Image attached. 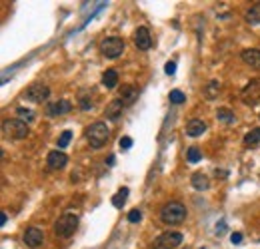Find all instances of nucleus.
<instances>
[{"label": "nucleus", "mask_w": 260, "mask_h": 249, "mask_svg": "<svg viewBox=\"0 0 260 249\" xmlns=\"http://www.w3.org/2000/svg\"><path fill=\"white\" fill-rule=\"evenodd\" d=\"M160 220L166 225H178L186 220V207L180 202H168L160 209Z\"/></svg>", "instance_id": "f257e3e1"}, {"label": "nucleus", "mask_w": 260, "mask_h": 249, "mask_svg": "<svg viewBox=\"0 0 260 249\" xmlns=\"http://www.w3.org/2000/svg\"><path fill=\"white\" fill-rule=\"evenodd\" d=\"M76 227H78V215L66 211V213H62L60 218L56 220V223H54V234H56V237L66 239V237L74 235Z\"/></svg>", "instance_id": "f03ea898"}, {"label": "nucleus", "mask_w": 260, "mask_h": 249, "mask_svg": "<svg viewBox=\"0 0 260 249\" xmlns=\"http://www.w3.org/2000/svg\"><path fill=\"white\" fill-rule=\"evenodd\" d=\"M110 138V130L104 122H94L86 128V140L92 147H102Z\"/></svg>", "instance_id": "7ed1b4c3"}, {"label": "nucleus", "mask_w": 260, "mask_h": 249, "mask_svg": "<svg viewBox=\"0 0 260 249\" xmlns=\"http://www.w3.org/2000/svg\"><path fill=\"white\" fill-rule=\"evenodd\" d=\"M2 134L10 140H24L30 130H28V124L18 120V118H10V120H4L2 122Z\"/></svg>", "instance_id": "20e7f679"}, {"label": "nucleus", "mask_w": 260, "mask_h": 249, "mask_svg": "<svg viewBox=\"0 0 260 249\" xmlns=\"http://www.w3.org/2000/svg\"><path fill=\"white\" fill-rule=\"evenodd\" d=\"M182 234L178 231H164L152 241V249H176L178 245H182Z\"/></svg>", "instance_id": "39448f33"}, {"label": "nucleus", "mask_w": 260, "mask_h": 249, "mask_svg": "<svg viewBox=\"0 0 260 249\" xmlns=\"http://www.w3.org/2000/svg\"><path fill=\"white\" fill-rule=\"evenodd\" d=\"M100 52H102V56H106V58H110V60L118 58V56L124 52V40L118 38V36H108V38H104V40L100 42Z\"/></svg>", "instance_id": "423d86ee"}, {"label": "nucleus", "mask_w": 260, "mask_h": 249, "mask_svg": "<svg viewBox=\"0 0 260 249\" xmlns=\"http://www.w3.org/2000/svg\"><path fill=\"white\" fill-rule=\"evenodd\" d=\"M242 102L250 108L260 104V78H252L248 84L242 88Z\"/></svg>", "instance_id": "0eeeda50"}, {"label": "nucleus", "mask_w": 260, "mask_h": 249, "mask_svg": "<svg viewBox=\"0 0 260 249\" xmlns=\"http://www.w3.org/2000/svg\"><path fill=\"white\" fill-rule=\"evenodd\" d=\"M48 96H50V88H48L46 84H32L26 90V100H30V102H36V104L46 102Z\"/></svg>", "instance_id": "6e6552de"}, {"label": "nucleus", "mask_w": 260, "mask_h": 249, "mask_svg": "<svg viewBox=\"0 0 260 249\" xmlns=\"http://www.w3.org/2000/svg\"><path fill=\"white\" fill-rule=\"evenodd\" d=\"M44 241V231L40 227H28L24 231V243L30 247V249H36L40 247Z\"/></svg>", "instance_id": "1a4fd4ad"}, {"label": "nucleus", "mask_w": 260, "mask_h": 249, "mask_svg": "<svg viewBox=\"0 0 260 249\" xmlns=\"http://www.w3.org/2000/svg\"><path fill=\"white\" fill-rule=\"evenodd\" d=\"M66 163H68V156L64 152H60V149H52V152L48 154V158H46V165L50 170H62Z\"/></svg>", "instance_id": "9d476101"}, {"label": "nucleus", "mask_w": 260, "mask_h": 249, "mask_svg": "<svg viewBox=\"0 0 260 249\" xmlns=\"http://www.w3.org/2000/svg\"><path fill=\"white\" fill-rule=\"evenodd\" d=\"M134 44L138 50H148L152 46V36H150V30L146 26H140L136 28L134 32Z\"/></svg>", "instance_id": "9b49d317"}, {"label": "nucleus", "mask_w": 260, "mask_h": 249, "mask_svg": "<svg viewBox=\"0 0 260 249\" xmlns=\"http://www.w3.org/2000/svg\"><path fill=\"white\" fill-rule=\"evenodd\" d=\"M122 112H124V102H122L120 98H116V100H112V102L106 106L104 116H106L110 122H118L122 118Z\"/></svg>", "instance_id": "f8f14e48"}, {"label": "nucleus", "mask_w": 260, "mask_h": 249, "mask_svg": "<svg viewBox=\"0 0 260 249\" xmlns=\"http://www.w3.org/2000/svg\"><path fill=\"white\" fill-rule=\"evenodd\" d=\"M72 110V104L68 102V100H56V102H50L46 108V114L48 116H60V114H68Z\"/></svg>", "instance_id": "ddd939ff"}, {"label": "nucleus", "mask_w": 260, "mask_h": 249, "mask_svg": "<svg viewBox=\"0 0 260 249\" xmlns=\"http://www.w3.org/2000/svg\"><path fill=\"white\" fill-rule=\"evenodd\" d=\"M240 56H242V60H244V64H248L250 68L260 72V50L258 48H248Z\"/></svg>", "instance_id": "4468645a"}, {"label": "nucleus", "mask_w": 260, "mask_h": 249, "mask_svg": "<svg viewBox=\"0 0 260 249\" xmlns=\"http://www.w3.org/2000/svg\"><path fill=\"white\" fill-rule=\"evenodd\" d=\"M204 132H206V124L198 118H192L186 124V136H190V138H198V136L204 134Z\"/></svg>", "instance_id": "2eb2a0df"}, {"label": "nucleus", "mask_w": 260, "mask_h": 249, "mask_svg": "<svg viewBox=\"0 0 260 249\" xmlns=\"http://www.w3.org/2000/svg\"><path fill=\"white\" fill-rule=\"evenodd\" d=\"M120 100L124 102V106L134 104L136 100H138V90H136L132 84H126V86H122V90H120Z\"/></svg>", "instance_id": "dca6fc26"}, {"label": "nucleus", "mask_w": 260, "mask_h": 249, "mask_svg": "<svg viewBox=\"0 0 260 249\" xmlns=\"http://www.w3.org/2000/svg\"><path fill=\"white\" fill-rule=\"evenodd\" d=\"M190 184H192V188H194V190L204 191V190H208V188H210V179H208V176H204L202 172H196V174H192Z\"/></svg>", "instance_id": "f3484780"}, {"label": "nucleus", "mask_w": 260, "mask_h": 249, "mask_svg": "<svg viewBox=\"0 0 260 249\" xmlns=\"http://www.w3.org/2000/svg\"><path fill=\"white\" fill-rule=\"evenodd\" d=\"M102 86L106 90H112L118 86V72L114 68H108L104 74H102Z\"/></svg>", "instance_id": "a211bd4d"}, {"label": "nucleus", "mask_w": 260, "mask_h": 249, "mask_svg": "<svg viewBox=\"0 0 260 249\" xmlns=\"http://www.w3.org/2000/svg\"><path fill=\"white\" fill-rule=\"evenodd\" d=\"M128 188H120L116 193H114V197H112V205L114 207H118V209H122L124 207V204H126V197H128Z\"/></svg>", "instance_id": "6ab92c4d"}, {"label": "nucleus", "mask_w": 260, "mask_h": 249, "mask_svg": "<svg viewBox=\"0 0 260 249\" xmlns=\"http://www.w3.org/2000/svg\"><path fill=\"white\" fill-rule=\"evenodd\" d=\"M216 118H218L220 122H224V124H234V122H236V116H234V112H230L228 108H218V112H216Z\"/></svg>", "instance_id": "aec40b11"}, {"label": "nucleus", "mask_w": 260, "mask_h": 249, "mask_svg": "<svg viewBox=\"0 0 260 249\" xmlns=\"http://www.w3.org/2000/svg\"><path fill=\"white\" fill-rule=\"evenodd\" d=\"M246 22L248 24H258L260 22V2L258 4H252L246 12Z\"/></svg>", "instance_id": "412c9836"}, {"label": "nucleus", "mask_w": 260, "mask_h": 249, "mask_svg": "<svg viewBox=\"0 0 260 249\" xmlns=\"http://www.w3.org/2000/svg\"><path fill=\"white\" fill-rule=\"evenodd\" d=\"M218 92H220V84H218L216 80H212V82H210V84L204 88V96H206L208 100L216 98V96H218Z\"/></svg>", "instance_id": "4be33fe9"}, {"label": "nucleus", "mask_w": 260, "mask_h": 249, "mask_svg": "<svg viewBox=\"0 0 260 249\" xmlns=\"http://www.w3.org/2000/svg\"><path fill=\"white\" fill-rule=\"evenodd\" d=\"M258 142H260V128L250 130L248 134L244 136V144H246V146H256Z\"/></svg>", "instance_id": "5701e85b"}, {"label": "nucleus", "mask_w": 260, "mask_h": 249, "mask_svg": "<svg viewBox=\"0 0 260 249\" xmlns=\"http://www.w3.org/2000/svg\"><path fill=\"white\" fill-rule=\"evenodd\" d=\"M16 116H18V120H22L26 124L34 120V112L28 110V108H18V110H16Z\"/></svg>", "instance_id": "b1692460"}, {"label": "nucleus", "mask_w": 260, "mask_h": 249, "mask_svg": "<svg viewBox=\"0 0 260 249\" xmlns=\"http://www.w3.org/2000/svg\"><path fill=\"white\" fill-rule=\"evenodd\" d=\"M186 160L190 161V163H196V161H200L202 160V152L198 147H188V152H186Z\"/></svg>", "instance_id": "393cba45"}, {"label": "nucleus", "mask_w": 260, "mask_h": 249, "mask_svg": "<svg viewBox=\"0 0 260 249\" xmlns=\"http://www.w3.org/2000/svg\"><path fill=\"white\" fill-rule=\"evenodd\" d=\"M70 140H72V132H70V130H64L62 134H60V138H58V147L64 149V147L70 144Z\"/></svg>", "instance_id": "a878e982"}, {"label": "nucleus", "mask_w": 260, "mask_h": 249, "mask_svg": "<svg viewBox=\"0 0 260 249\" xmlns=\"http://www.w3.org/2000/svg\"><path fill=\"white\" fill-rule=\"evenodd\" d=\"M170 102H172V104H182V102H186L184 92H180V90H172V92H170Z\"/></svg>", "instance_id": "bb28decb"}, {"label": "nucleus", "mask_w": 260, "mask_h": 249, "mask_svg": "<svg viewBox=\"0 0 260 249\" xmlns=\"http://www.w3.org/2000/svg\"><path fill=\"white\" fill-rule=\"evenodd\" d=\"M80 108L82 110H92V106H94V102H92V98H88V96H80Z\"/></svg>", "instance_id": "cd10ccee"}, {"label": "nucleus", "mask_w": 260, "mask_h": 249, "mask_svg": "<svg viewBox=\"0 0 260 249\" xmlns=\"http://www.w3.org/2000/svg\"><path fill=\"white\" fill-rule=\"evenodd\" d=\"M140 220H142V211L140 209H132V211L128 213V221L130 223H138Z\"/></svg>", "instance_id": "c85d7f7f"}, {"label": "nucleus", "mask_w": 260, "mask_h": 249, "mask_svg": "<svg viewBox=\"0 0 260 249\" xmlns=\"http://www.w3.org/2000/svg\"><path fill=\"white\" fill-rule=\"evenodd\" d=\"M164 72H166L168 76H174V74H176V62L168 60V62H166V66H164Z\"/></svg>", "instance_id": "c756f323"}, {"label": "nucleus", "mask_w": 260, "mask_h": 249, "mask_svg": "<svg viewBox=\"0 0 260 249\" xmlns=\"http://www.w3.org/2000/svg\"><path fill=\"white\" fill-rule=\"evenodd\" d=\"M118 144H120V147H122V149H130V147H132V144H134V142H132V138L124 136V138H120V142H118Z\"/></svg>", "instance_id": "7c9ffc66"}, {"label": "nucleus", "mask_w": 260, "mask_h": 249, "mask_svg": "<svg viewBox=\"0 0 260 249\" xmlns=\"http://www.w3.org/2000/svg\"><path fill=\"white\" fill-rule=\"evenodd\" d=\"M226 231V223L224 221H220V223H216V235H222Z\"/></svg>", "instance_id": "2f4dec72"}, {"label": "nucleus", "mask_w": 260, "mask_h": 249, "mask_svg": "<svg viewBox=\"0 0 260 249\" xmlns=\"http://www.w3.org/2000/svg\"><path fill=\"white\" fill-rule=\"evenodd\" d=\"M230 241H232V243H240V241H242V234H238V231H236V234H232V235H230Z\"/></svg>", "instance_id": "473e14b6"}, {"label": "nucleus", "mask_w": 260, "mask_h": 249, "mask_svg": "<svg viewBox=\"0 0 260 249\" xmlns=\"http://www.w3.org/2000/svg\"><path fill=\"white\" fill-rule=\"evenodd\" d=\"M6 220H8V218H6V213L2 211V213H0V227H4V225H6Z\"/></svg>", "instance_id": "72a5a7b5"}]
</instances>
